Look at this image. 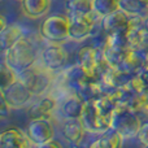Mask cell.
<instances>
[{"label":"cell","instance_id":"cell-21","mask_svg":"<svg viewBox=\"0 0 148 148\" xmlns=\"http://www.w3.org/2000/svg\"><path fill=\"white\" fill-rule=\"evenodd\" d=\"M66 10L70 14H87L94 12L92 0H66Z\"/></svg>","mask_w":148,"mask_h":148},{"label":"cell","instance_id":"cell-26","mask_svg":"<svg viewBox=\"0 0 148 148\" xmlns=\"http://www.w3.org/2000/svg\"><path fill=\"white\" fill-rule=\"evenodd\" d=\"M43 147H48V148H53V147H57V148H59V147H61V143H60V142L59 140H56V139H51V140H49V142H47V143L46 144H44V146Z\"/></svg>","mask_w":148,"mask_h":148},{"label":"cell","instance_id":"cell-22","mask_svg":"<svg viewBox=\"0 0 148 148\" xmlns=\"http://www.w3.org/2000/svg\"><path fill=\"white\" fill-rule=\"evenodd\" d=\"M0 78H1V84H0V90H5L9 86H12L14 82L18 81V73L13 69L12 66L7 64V61L3 60L1 70H0Z\"/></svg>","mask_w":148,"mask_h":148},{"label":"cell","instance_id":"cell-9","mask_svg":"<svg viewBox=\"0 0 148 148\" xmlns=\"http://www.w3.org/2000/svg\"><path fill=\"white\" fill-rule=\"evenodd\" d=\"M68 52L59 46V43H52L47 46L40 53V64L51 72H57L65 68L68 64Z\"/></svg>","mask_w":148,"mask_h":148},{"label":"cell","instance_id":"cell-11","mask_svg":"<svg viewBox=\"0 0 148 148\" xmlns=\"http://www.w3.org/2000/svg\"><path fill=\"white\" fill-rule=\"evenodd\" d=\"M97 57H99V47L84 46L78 52V65L92 78H96Z\"/></svg>","mask_w":148,"mask_h":148},{"label":"cell","instance_id":"cell-8","mask_svg":"<svg viewBox=\"0 0 148 148\" xmlns=\"http://www.w3.org/2000/svg\"><path fill=\"white\" fill-rule=\"evenodd\" d=\"M81 121L83 123L84 129L87 130V133H92V134L105 133L109 129H112V123H113L112 120L101 117L96 112L91 100L86 101V108H84V112L81 117Z\"/></svg>","mask_w":148,"mask_h":148},{"label":"cell","instance_id":"cell-16","mask_svg":"<svg viewBox=\"0 0 148 148\" xmlns=\"http://www.w3.org/2000/svg\"><path fill=\"white\" fill-rule=\"evenodd\" d=\"M51 8V0H21L22 13L29 18H39L47 14Z\"/></svg>","mask_w":148,"mask_h":148},{"label":"cell","instance_id":"cell-25","mask_svg":"<svg viewBox=\"0 0 148 148\" xmlns=\"http://www.w3.org/2000/svg\"><path fill=\"white\" fill-rule=\"evenodd\" d=\"M0 101H1V105H0V114H1L3 118H5L10 113L12 108L9 107V104L7 103V100H5V97L3 96V95H0Z\"/></svg>","mask_w":148,"mask_h":148},{"label":"cell","instance_id":"cell-5","mask_svg":"<svg viewBox=\"0 0 148 148\" xmlns=\"http://www.w3.org/2000/svg\"><path fill=\"white\" fill-rule=\"evenodd\" d=\"M0 95L5 97L7 103L12 109H21V108L29 107L31 104L33 97L35 96V94L20 79L8 88L0 90Z\"/></svg>","mask_w":148,"mask_h":148},{"label":"cell","instance_id":"cell-15","mask_svg":"<svg viewBox=\"0 0 148 148\" xmlns=\"http://www.w3.org/2000/svg\"><path fill=\"white\" fill-rule=\"evenodd\" d=\"M56 107L57 101L53 96H44L30 105L29 114H30V118H47V120H49L53 112L56 110Z\"/></svg>","mask_w":148,"mask_h":148},{"label":"cell","instance_id":"cell-3","mask_svg":"<svg viewBox=\"0 0 148 148\" xmlns=\"http://www.w3.org/2000/svg\"><path fill=\"white\" fill-rule=\"evenodd\" d=\"M40 35L49 43H62L70 38V18L62 14H52L40 23Z\"/></svg>","mask_w":148,"mask_h":148},{"label":"cell","instance_id":"cell-6","mask_svg":"<svg viewBox=\"0 0 148 148\" xmlns=\"http://www.w3.org/2000/svg\"><path fill=\"white\" fill-rule=\"evenodd\" d=\"M26 134L33 146L43 147L47 142L55 138V129L47 118H31Z\"/></svg>","mask_w":148,"mask_h":148},{"label":"cell","instance_id":"cell-2","mask_svg":"<svg viewBox=\"0 0 148 148\" xmlns=\"http://www.w3.org/2000/svg\"><path fill=\"white\" fill-rule=\"evenodd\" d=\"M142 126V121L136 113L131 112L127 105L120 104L116 105L113 113L112 129L117 130L122 135L123 139H134L139 133Z\"/></svg>","mask_w":148,"mask_h":148},{"label":"cell","instance_id":"cell-31","mask_svg":"<svg viewBox=\"0 0 148 148\" xmlns=\"http://www.w3.org/2000/svg\"><path fill=\"white\" fill-rule=\"evenodd\" d=\"M147 1H148V0H147Z\"/></svg>","mask_w":148,"mask_h":148},{"label":"cell","instance_id":"cell-14","mask_svg":"<svg viewBox=\"0 0 148 148\" xmlns=\"http://www.w3.org/2000/svg\"><path fill=\"white\" fill-rule=\"evenodd\" d=\"M61 131L65 140L75 146L81 143L82 139L84 138V134L87 133L81 118H66V121L62 123Z\"/></svg>","mask_w":148,"mask_h":148},{"label":"cell","instance_id":"cell-24","mask_svg":"<svg viewBox=\"0 0 148 148\" xmlns=\"http://www.w3.org/2000/svg\"><path fill=\"white\" fill-rule=\"evenodd\" d=\"M136 139L139 143L144 147H148V122H142V126L139 129V133L136 135Z\"/></svg>","mask_w":148,"mask_h":148},{"label":"cell","instance_id":"cell-30","mask_svg":"<svg viewBox=\"0 0 148 148\" xmlns=\"http://www.w3.org/2000/svg\"><path fill=\"white\" fill-rule=\"evenodd\" d=\"M18 1H21V0H18Z\"/></svg>","mask_w":148,"mask_h":148},{"label":"cell","instance_id":"cell-18","mask_svg":"<svg viewBox=\"0 0 148 148\" xmlns=\"http://www.w3.org/2000/svg\"><path fill=\"white\" fill-rule=\"evenodd\" d=\"M122 135L114 129H109L108 131L103 133L100 138H97L91 147H97V148H118L122 146Z\"/></svg>","mask_w":148,"mask_h":148},{"label":"cell","instance_id":"cell-12","mask_svg":"<svg viewBox=\"0 0 148 148\" xmlns=\"http://www.w3.org/2000/svg\"><path fill=\"white\" fill-rule=\"evenodd\" d=\"M33 146L27 134L18 129H8L0 134V148H27Z\"/></svg>","mask_w":148,"mask_h":148},{"label":"cell","instance_id":"cell-23","mask_svg":"<svg viewBox=\"0 0 148 148\" xmlns=\"http://www.w3.org/2000/svg\"><path fill=\"white\" fill-rule=\"evenodd\" d=\"M125 87L133 95L144 94V92L148 91V84H147V82L144 81V78L142 77L140 73H138V74L131 77V79L125 84Z\"/></svg>","mask_w":148,"mask_h":148},{"label":"cell","instance_id":"cell-19","mask_svg":"<svg viewBox=\"0 0 148 148\" xmlns=\"http://www.w3.org/2000/svg\"><path fill=\"white\" fill-rule=\"evenodd\" d=\"M120 9L127 16H143L148 14V1L147 0H120Z\"/></svg>","mask_w":148,"mask_h":148},{"label":"cell","instance_id":"cell-13","mask_svg":"<svg viewBox=\"0 0 148 148\" xmlns=\"http://www.w3.org/2000/svg\"><path fill=\"white\" fill-rule=\"evenodd\" d=\"M86 101L82 95L72 92L68 95L61 105V113L65 118H81L86 108Z\"/></svg>","mask_w":148,"mask_h":148},{"label":"cell","instance_id":"cell-29","mask_svg":"<svg viewBox=\"0 0 148 148\" xmlns=\"http://www.w3.org/2000/svg\"><path fill=\"white\" fill-rule=\"evenodd\" d=\"M144 26H146V29L148 30V14L146 16V18H144Z\"/></svg>","mask_w":148,"mask_h":148},{"label":"cell","instance_id":"cell-28","mask_svg":"<svg viewBox=\"0 0 148 148\" xmlns=\"http://www.w3.org/2000/svg\"><path fill=\"white\" fill-rule=\"evenodd\" d=\"M8 25H9V23L7 22V20H5L4 14H1V16H0V30H3V29H5Z\"/></svg>","mask_w":148,"mask_h":148},{"label":"cell","instance_id":"cell-1","mask_svg":"<svg viewBox=\"0 0 148 148\" xmlns=\"http://www.w3.org/2000/svg\"><path fill=\"white\" fill-rule=\"evenodd\" d=\"M4 61L20 74L36 62V49L34 44L23 36L10 48L4 51Z\"/></svg>","mask_w":148,"mask_h":148},{"label":"cell","instance_id":"cell-7","mask_svg":"<svg viewBox=\"0 0 148 148\" xmlns=\"http://www.w3.org/2000/svg\"><path fill=\"white\" fill-rule=\"evenodd\" d=\"M70 38L79 42L86 39L87 36L94 34V29L96 26V20L100 18L96 13L87 14H70Z\"/></svg>","mask_w":148,"mask_h":148},{"label":"cell","instance_id":"cell-20","mask_svg":"<svg viewBox=\"0 0 148 148\" xmlns=\"http://www.w3.org/2000/svg\"><path fill=\"white\" fill-rule=\"evenodd\" d=\"M92 4H94V12L100 18L116 10H120V0H92Z\"/></svg>","mask_w":148,"mask_h":148},{"label":"cell","instance_id":"cell-10","mask_svg":"<svg viewBox=\"0 0 148 148\" xmlns=\"http://www.w3.org/2000/svg\"><path fill=\"white\" fill-rule=\"evenodd\" d=\"M100 26L107 34H126L129 35L130 16L122 10H116L105 17L100 18Z\"/></svg>","mask_w":148,"mask_h":148},{"label":"cell","instance_id":"cell-27","mask_svg":"<svg viewBox=\"0 0 148 148\" xmlns=\"http://www.w3.org/2000/svg\"><path fill=\"white\" fill-rule=\"evenodd\" d=\"M148 70V52H143V69Z\"/></svg>","mask_w":148,"mask_h":148},{"label":"cell","instance_id":"cell-4","mask_svg":"<svg viewBox=\"0 0 148 148\" xmlns=\"http://www.w3.org/2000/svg\"><path fill=\"white\" fill-rule=\"evenodd\" d=\"M52 73L53 72L44 68L42 64L35 62L31 68L18 74V79L22 81L35 94V96H43L52 84Z\"/></svg>","mask_w":148,"mask_h":148},{"label":"cell","instance_id":"cell-17","mask_svg":"<svg viewBox=\"0 0 148 148\" xmlns=\"http://www.w3.org/2000/svg\"><path fill=\"white\" fill-rule=\"evenodd\" d=\"M21 38H23V30L18 25H8L5 29L0 30V44H1L3 51H7L8 48L17 43Z\"/></svg>","mask_w":148,"mask_h":148}]
</instances>
